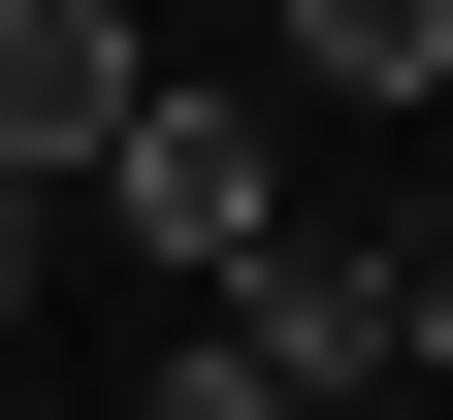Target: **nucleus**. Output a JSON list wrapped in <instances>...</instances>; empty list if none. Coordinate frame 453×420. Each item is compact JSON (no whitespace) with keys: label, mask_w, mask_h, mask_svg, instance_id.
<instances>
[{"label":"nucleus","mask_w":453,"mask_h":420,"mask_svg":"<svg viewBox=\"0 0 453 420\" xmlns=\"http://www.w3.org/2000/svg\"><path fill=\"white\" fill-rule=\"evenodd\" d=\"M0 259H33V195H0Z\"/></svg>","instance_id":"nucleus-4"},{"label":"nucleus","mask_w":453,"mask_h":420,"mask_svg":"<svg viewBox=\"0 0 453 420\" xmlns=\"http://www.w3.org/2000/svg\"><path fill=\"white\" fill-rule=\"evenodd\" d=\"M162 65H130V0H0V195H130Z\"/></svg>","instance_id":"nucleus-1"},{"label":"nucleus","mask_w":453,"mask_h":420,"mask_svg":"<svg viewBox=\"0 0 453 420\" xmlns=\"http://www.w3.org/2000/svg\"><path fill=\"white\" fill-rule=\"evenodd\" d=\"M292 97H324V130H388V97H453V0H292Z\"/></svg>","instance_id":"nucleus-3"},{"label":"nucleus","mask_w":453,"mask_h":420,"mask_svg":"<svg viewBox=\"0 0 453 420\" xmlns=\"http://www.w3.org/2000/svg\"><path fill=\"white\" fill-rule=\"evenodd\" d=\"M130 259H195V324H226V291L292 259V130H259V97H162L130 130Z\"/></svg>","instance_id":"nucleus-2"}]
</instances>
